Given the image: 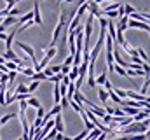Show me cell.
Here are the masks:
<instances>
[{"instance_id":"cell-30","label":"cell","mask_w":150,"mask_h":140,"mask_svg":"<svg viewBox=\"0 0 150 140\" xmlns=\"http://www.w3.org/2000/svg\"><path fill=\"white\" fill-rule=\"evenodd\" d=\"M44 107H40V109H37V117H44Z\"/></svg>"},{"instance_id":"cell-4","label":"cell","mask_w":150,"mask_h":140,"mask_svg":"<svg viewBox=\"0 0 150 140\" xmlns=\"http://www.w3.org/2000/svg\"><path fill=\"white\" fill-rule=\"evenodd\" d=\"M65 28H67V26H65V25H61V23H58V25H56L54 34H52V40H51V46H54V44H56V40L59 39V35H61V32H63Z\"/></svg>"},{"instance_id":"cell-21","label":"cell","mask_w":150,"mask_h":140,"mask_svg":"<svg viewBox=\"0 0 150 140\" xmlns=\"http://www.w3.org/2000/svg\"><path fill=\"white\" fill-rule=\"evenodd\" d=\"M38 86H40V81H33V82H32V84H30V86H28V93H30V95H32V93H33V91H35V89H37Z\"/></svg>"},{"instance_id":"cell-37","label":"cell","mask_w":150,"mask_h":140,"mask_svg":"<svg viewBox=\"0 0 150 140\" xmlns=\"http://www.w3.org/2000/svg\"><path fill=\"white\" fill-rule=\"evenodd\" d=\"M18 140H23V139H21V137H19V139H18Z\"/></svg>"},{"instance_id":"cell-22","label":"cell","mask_w":150,"mask_h":140,"mask_svg":"<svg viewBox=\"0 0 150 140\" xmlns=\"http://www.w3.org/2000/svg\"><path fill=\"white\" fill-rule=\"evenodd\" d=\"M19 74H25V75H28V77H32V75H33V69H30V67H23Z\"/></svg>"},{"instance_id":"cell-15","label":"cell","mask_w":150,"mask_h":140,"mask_svg":"<svg viewBox=\"0 0 150 140\" xmlns=\"http://www.w3.org/2000/svg\"><path fill=\"white\" fill-rule=\"evenodd\" d=\"M16 95H30V93H28V86L19 84V86L16 88Z\"/></svg>"},{"instance_id":"cell-11","label":"cell","mask_w":150,"mask_h":140,"mask_svg":"<svg viewBox=\"0 0 150 140\" xmlns=\"http://www.w3.org/2000/svg\"><path fill=\"white\" fill-rule=\"evenodd\" d=\"M32 81H47V75H45L44 72H33Z\"/></svg>"},{"instance_id":"cell-3","label":"cell","mask_w":150,"mask_h":140,"mask_svg":"<svg viewBox=\"0 0 150 140\" xmlns=\"http://www.w3.org/2000/svg\"><path fill=\"white\" fill-rule=\"evenodd\" d=\"M33 23L42 26V14H40V2H33Z\"/></svg>"},{"instance_id":"cell-1","label":"cell","mask_w":150,"mask_h":140,"mask_svg":"<svg viewBox=\"0 0 150 140\" xmlns=\"http://www.w3.org/2000/svg\"><path fill=\"white\" fill-rule=\"evenodd\" d=\"M18 47H21V49H23V51L30 56V60H32V69H33V67H37L38 61H37V58H35V49H33L32 46L25 44V42H18Z\"/></svg>"},{"instance_id":"cell-33","label":"cell","mask_w":150,"mask_h":140,"mask_svg":"<svg viewBox=\"0 0 150 140\" xmlns=\"http://www.w3.org/2000/svg\"><path fill=\"white\" fill-rule=\"evenodd\" d=\"M63 140H72L70 137H67V135H63Z\"/></svg>"},{"instance_id":"cell-31","label":"cell","mask_w":150,"mask_h":140,"mask_svg":"<svg viewBox=\"0 0 150 140\" xmlns=\"http://www.w3.org/2000/svg\"><path fill=\"white\" fill-rule=\"evenodd\" d=\"M63 135H65V133H56L54 140H63Z\"/></svg>"},{"instance_id":"cell-17","label":"cell","mask_w":150,"mask_h":140,"mask_svg":"<svg viewBox=\"0 0 150 140\" xmlns=\"http://www.w3.org/2000/svg\"><path fill=\"white\" fill-rule=\"evenodd\" d=\"M108 98L112 100L113 104H122V100H120V98H119V96H117V95L113 93V88L110 89V91H108Z\"/></svg>"},{"instance_id":"cell-8","label":"cell","mask_w":150,"mask_h":140,"mask_svg":"<svg viewBox=\"0 0 150 140\" xmlns=\"http://www.w3.org/2000/svg\"><path fill=\"white\" fill-rule=\"evenodd\" d=\"M98 98L101 100V104L103 105H108V91H105V89H98Z\"/></svg>"},{"instance_id":"cell-24","label":"cell","mask_w":150,"mask_h":140,"mask_svg":"<svg viewBox=\"0 0 150 140\" xmlns=\"http://www.w3.org/2000/svg\"><path fill=\"white\" fill-rule=\"evenodd\" d=\"M72 63H74V56H72V54H68V56H67V60L63 61V65H67V67H72Z\"/></svg>"},{"instance_id":"cell-26","label":"cell","mask_w":150,"mask_h":140,"mask_svg":"<svg viewBox=\"0 0 150 140\" xmlns=\"http://www.w3.org/2000/svg\"><path fill=\"white\" fill-rule=\"evenodd\" d=\"M70 69H72V67H67V65H61V74H63V75H68V74H70Z\"/></svg>"},{"instance_id":"cell-12","label":"cell","mask_w":150,"mask_h":140,"mask_svg":"<svg viewBox=\"0 0 150 140\" xmlns=\"http://www.w3.org/2000/svg\"><path fill=\"white\" fill-rule=\"evenodd\" d=\"M134 11H138L134 5H131V4H124V14H126V16H131Z\"/></svg>"},{"instance_id":"cell-18","label":"cell","mask_w":150,"mask_h":140,"mask_svg":"<svg viewBox=\"0 0 150 140\" xmlns=\"http://www.w3.org/2000/svg\"><path fill=\"white\" fill-rule=\"evenodd\" d=\"M136 54H138V56H140V58H142L145 63H149V56H147V53H145L142 47H138V49H136Z\"/></svg>"},{"instance_id":"cell-2","label":"cell","mask_w":150,"mask_h":140,"mask_svg":"<svg viewBox=\"0 0 150 140\" xmlns=\"http://www.w3.org/2000/svg\"><path fill=\"white\" fill-rule=\"evenodd\" d=\"M52 119H54V130H56L58 133H65V123H63V116H61V112L56 114Z\"/></svg>"},{"instance_id":"cell-36","label":"cell","mask_w":150,"mask_h":140,"mask_svg":"<svg viewBox=\"0 0 150 140\" xmlns=\"http://www.w3.org/2000/svg\"><path fill=\"white\" fill-rule=\"evenodd\" d=\"M2 19H4V18H0V25H2Z\"/></svg>"},{"instance_id":"cell-35","label":"cell","mask_w":150,"mask_h":140,"mask_svg":"<svg viewBox=\"0 0 150 140\" xmlns=\"http://www.w3.org/2000/svg\"><path fill=\"white\" fill-rule=\"evenodd\" d=\"M63 2H65V0H63ZM70 2H74V0H67V4H70Z\"/></svg>"},{"instance_id":"cell-34","label":"cell","mask_w":150,"mask_h":140,"mask_svg":"<svg viewBox=\"0 0 150 140\" xmlns=\"http://www.w3.org/2000/svg\"><path fill=\"white\" fill-rule=\"evenodd\" d=\"M105 2H120V0H105Z\"/></svg>"},{"instance_id":"cell-29","label":"cell","mask_w":150,"mask_h":140,"mask_svg":"<svg viewBox=\"0 0 150 140\" xmlns=\"http://www.w3.org/2000/svg\"><path fill=\"white\" fill-rule=\"evenodd\" d=\"M51 72H52V74H59V72H61V65H54V67H51Z\"/></svg>"},{"instance_id":"cell-5","label":"cell","mask_w":150,"mask_h":140,"mask_svg":"<svg viewBox=\"0 0 150 140\" xmlns=\"http://www.w3.org/2000/svg\"><path fill=\"white\" fill-rule=\"evenodd\" d=\"M18 34V26L11 32V34H7V39H5V51H9V49H12V40H14V35Z\"/></svg>"},{"instance_id":"cell-23","label":"cell","mask_w":150,"mask_h":140,"mask_svg":"<svg viewBox=\"0 0 150 140\" xmlns=\"http://www.w3.org/2000/svg\"><path fill=\"white\" fill-rule=\"evenodd\" d=\"M87 133H89V130H84V131H80V133H79L77 137H74L72 140H84L86 137H87Z\"/></svg>"},{"instance_id":"cell-14","label":"cell","mask_w":150,"mask_h":140,"mask_svg":"<svg viewBox=\"0 0 150 140\" xmlns=\"http://www.w3.org/2000/svg\"><path fill=\"white\" fill-rule=\"evenodd\" d=\"M77 75H79V67H74V65H72V69H70V74H68V79H70L72 82H75Z\"/></svg>"},{"instance_id":"cell-39","label":"cell","mask_w":150,"mask_h":140,"mask_svg":"<svg viewBox=\"0 0 150 140\" xmlns=\"http://www.w3.org/2000/svg\"><path fill=\"white\" fill-rule=\"evenodd\" d=\"M40 2H44V0H40Z\"/></svg>"},{"instance_id":"cell-28","label":"cell","mask_w":150,"mask_h":140,"mask_svg":"<svg viewBox=\"0 0 150 140\" xmlns=\"http://www.w3.org/2000/svg\"><path fill=\"white\" fill-rule=\"evenodd\" d=\"M18 14H19V9H18V7H12V9L9 11V16H18Z\"/></svg>"},{"instance_id":"cell-10","label":"cell","mask_w":150,"mask_h":140,"mask_svg":"<svg viewBox=\"0 0 150 140\" xmlns=\"http://www.w3.org/2000/svg\"><path fill=\"white\" fill-rule=\"evenodd\" d=\"M74 91H75V84L70 81V82H68V86H67V100H72Z\"/></svg>"},{"instance_id":"cell-7","label":"cell","mask_w":150,"mask_h":140,"mask_svg":"<svg viewBox=\"0 0 150 140\" xmlns=\"http://www.w3.org/2000/svg\"><path fill=\"white\" fill-rule=\"evenodd\" d=\"M107 81H108V72H107V70H105V72H101V74L94 79V82H96V84H101V86H103Z\"/></svg>"},{"instance_id":"cell-27","label":"cell","mask_w":150,"mask_h":140,"mask_svg":"<svg viewBox=\"0 0 150 140\" xmlns=\"http://www.w3.org/2000/svg\"><path fill=\"white\" fill-rule=\"evenodd\" d=\"M26 109H28L26 100H21V102H19V110H26Z\"/></svg>"},{"instance_id":"cell-16","label":"cell","mask_w":150,"mask_h":140,"mask_svg":"<svg viewBox=\"0 0 150 140\" xmlns=\"http://www.w3.org/2000/svg\"><path fill=\"white\" fill-rule=\"evenodd\" d=\"M16 116H18V114H12V112H11V114H5V116H2V117H0V124L4 126L5 123H9V121H11L12 117H16Z\"/></svg>"},{"instance_id":"cell-25","label":"cell","mask_w":150,"mask_h":140,"mask_svg":"<svg viewBox=\"0 0 150 140\" xmlns=\"http://www.w3.org/2000/svg\"><path fill=\"white\" fill-rule=\"evenodd\" d=\"M101 119H103V123H105V124H107V126H108V124H110V123H112V116H108V114H105V116H103V117H101Z\"/></svg>"},{"instance_id":"cell-13","label":"cell","mask_w":150,"mask_h":140,"mask_svg":"<svg viewBox=\"0 0 150 140\" xmlns=\"http://www.w3.org/2000/svg\"><path fill=\"white\" fill-rule=\"evenodd\" d=\"M68 105H72V109H74L75 112H79V114L84 110V105H82V104H77V102H74V100H68Z\"/></svg>"},{"instance_id":"cell-9","label":"cell","mask_w":150,"mask_h":140,"mask_svg":"<svg viewBox=\"0 0 150 140\" xmlns=\"http://www.w3.org/2000/svg\"><path fill=\"white\" fill-rule=\"evenodd\" d=\"M105 47H107V53H112L113 51V40H112V37L110 35H105Z\"/></svg>"},{"instance_id":"cell-19","label":"cell","mask_w":150,"mask_h":140,"mask_svg":"<svg viewBox=\"0 0 150 140\" xmlns=\"http://www.w3.org/2000/svg\"><path fill=\"white\" fill-rule=\"evenodd\" d=\"M113 93L120 98V100H126V89H120V88H113Z\"/></svg>"},{"instance_id":"cell-38","label":"cell","mask_w":150,"mask_h":140,"mask_svg":"<svg viewBox=\"0 0 150 140\" xmlns=\"http://www.w3.org/2000/svg\"><path fill=\"white\" fill-rule=\"evenodd\" d=\"M0 128H2V124H0Z\"/></svg>"},{"instance_id":"cell-6","label":"cell","mask_w":150,"mask_h":140,"mask_svg":"<svg viewBox=\"0 0 150 140\" xmlns=\"http://www.w3.org/2000/svg\"><path fill=\"white\" fill-rule=\"evenodd\" d=\"M26 104H28V107H33V109H40V107H42L40 100L35 98V96H28V98H26Z\"/></svg>"},{"instance_id":"cell-32","label":"cell","mask_w":150,"mask_h":140,"mask_svg":"<svg viewBox=\"0 0 150 140\" xmlns=\"http://www.w3.org/2000/svg\"><path fill=\"white\" fill-rule=\"evenodd\" d=\"M7 39V34L5 32H0V40H5Z\"/></svg>"},{"instance_id":"cell-20","label":"cell","mask_w":150,"mask_h":140,"mask_svg":"<svg viewBox=\"0 0 150 140\" xmlns=\"http://www.w3.org/2000/svg\"><path fill=\"white\" fill-rule=\"evenodd\" d=\"M113 72H117V74H119V75H122V77H127L126 69H122V67H119V65H113Z\"/></svg>"}]
</instances>
